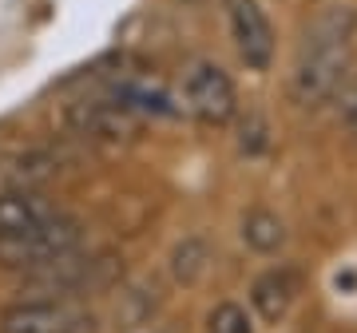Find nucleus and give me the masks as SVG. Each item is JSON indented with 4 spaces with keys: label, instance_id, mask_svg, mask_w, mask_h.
<instances>
[{
    "label": "nucleus",
    "instance_id": "nucleus-3",
    "mask_svg": "<svg viewBox=\"0 0 357 333\" xmlns=\"http://www.w3.org/2000/svg\"><path fill=\"white\" fill-rule=\"evenodd\" d=\"M183 111L195 116L206 127H222L234 119L238 111V95H234V84L218 64L211 60H199V64L183 76Z\"/></svg>",
    "mask_w": 357,
    "mask_h": 333
},
{
    "label": "nucleus",
    "instance_id": "nucleus-14",
    "mask_svg": "<svg viewBox=\"0 0 357 333\" xmlns=\"http://www.w3.org/2000/svg\"><path fill=\"white\" fill-rule=\"evenodd\" d=\"M349 131H354V139H357V119H354V123H349Z\"/></svg>",
    "mask_w": 357,
    "mask_h": 333
},
{
    "label": "nucleus",
    "instance_id": "nucleus-1",
    "mask_svg": "<svg viewBox=\"0 0 357 333\" xmlns=\"http://www.w3.org/2000/svg\"><path fill=\"white\" fill-rule=\"evenodd\" d=\"M354 36H357V8H330L310 24L290 79L294 100L302 107H318V103L337 95V88L349 76Z\"/></svg>",
    "mask_w": 357,
    "mask_h": 333
},
{
    "label": "nucleus",
    "instance_id": "nucleus-12",
    "mask_svg": "<svg viewBox=\"0 0 357 333\" xmlns=\"http://www.w3.org/2000/svg\"><path fill=\"white\" fill-rule=\"evenodd\" d=\"M206 333H255V321L238 302H218L206 313Z\"/></svg>",
    "mask_w": 357,
    "mask_h": 333
},
{
    "label": "nucleus",
    "instance_id": "nucleus-8",
    "mask_svg": "<svg viewBox=\"0 0 357 333\" xmlns=\"http://www.w3.org/2000/svg\"><path fill=\"white\" fill-rule=\"evenodd\" d=\"M60 159L48 151H13L0 155V194L8 191H40L48 179H56Z\"/></svg>",
    "mask_w": 357,
    "mask_h": 333
},
{
    "label": "nucleus",
    "instance_id": "nucleus-7",
    "mask_svg": "<svg viewBox=\"0 0 357 333\" xmlns=\"http://www.w3.org/2000/svg\"><path fill=\"white\" fill-rule=\"evenodd\" d=\"M298 294H302V278H298V270L274 266L250 286V306H255V313L266 321V325H278V321L294 309Z\"/></svg>",
    "mask_w": 357,
    "mask_h": 333
},
{
    "label": "nucleus",
    "instance_id": "nucleus-13",
    "mask_svg": "<svg viewBox=\"0 0 357 333\" xmlns=\"http://www.w3.org/2000/svg\"><path fill=\"white\" fill-rule=\"evenodd\" d=\"M333 103H337V111H342L345 123H354L357 119V72L345 76V84L337 88V95H333Z\"/></svg>",
    "mask_w": 357,
    "mask_h": 333
},
{
    "label": "nucleus",
    "instance_id": "nucleus-11",
    "mask_svg": "<svg viewBox=\"0 0 357 333\" xmlns=\"http://www.w3.org/2000/svg\"><path fill=\"white\" fill-rule=\"evenodd\" d=\"M206 262H211V250H206V242L199 238V234H191V238H183V242L171 250V278L183 286H191L203 278Z\"/></svg>",
    "mask_w": 357,
    "mask_h": 333
},
{
    "label": "nucleus",
    "instance_id": "nucleus-9",
    "mask_svg": "<svg viewBox=\"0 0 357 333\" xmlns=\"http://www.w3.org/2000/svg\"><path fill=\"white\" fill-rule=\"evenodd\" d=\"M56 206L40 191H8L0 194V242H13L20 234L36 231L40 222H48Z\"/></svg>",
    "mask_w": 357,
    "mask_h": 333
},
{
    "label": "nucleus",
    "instance_id": "nucleus-4",
    "mask_svg": "<svg viewBox=\"0 0 357 333\" xmlns=\"http://www.w3.org/2000/svg\"><path fill=\"white\" fill-rule=\"evenodd\" d=\"M227 20L238 60L250 72H266L274 64V24H270L266 8L258 0H227Z\"/></svg>",
    "mask_w": 357,
    "mask_h": 333
},
{
    "label": "nucleus",
    "instance_id": "nucleus-10",
    "mask_svg": "<svg viewBox=\"0 0 357 333\" xmlns=\"http://www.w3.org/2000/svg\"><path fill=\"white\" fill-rule=\"evenodd\" d=\"M243 242L255 254H278L282 246H286V222L274 210H266V206H255L243 218Z\"/></svg>",
    "mask_w": 357,
    "mask_h": 333
},
{
    "label": "nucleus",
    "instance_id": "nucleus-6",
    "mask_svg": "<svg viewBox=\"0 0 357 333\" xmlns=\"http://www.w3.org/2000/svg\"><path fill=\"white\" fill-rule=\"evenodd\" d=\"M0 333H91V318L68 302H20L4 309Z\"/></svg>",
    "mask_w": 357,
    "mask_h": 333
},
{
    "label": "nucleus",
    "instance_id": "nucleus-2",
    "mask_svg": "<svg viewBox=\"0 0 357 333\" xmlns=\"http://www.w3.org/2000/svg\"><path fill=\"white\" fill-rule=\"evenodd\" d=\"M79 238H84L79 218L60 215V210H56L48 222H40L36 231L20 234V238H13V242H0V266L36 274V270L52 266V262H60V258L76 254Z\"/></svg>",
    "mask_w": 357,
    "mask_h": 333
},
{
    "label": "nucleus",
    "instance_id": "nucleus-5",
    "mask_svg": "<svg viewBox=\"0 0 357 333\" xmlns=\"http://www.w3.org/2000/svg\"><path fill=\"white\" fill-rule=\"evenodd\" d=\"M64 127H72L84 139L123 143L139 135V116L131 107H123L119 100H84L64 111Z\"/></svg>",
    "mask_w": 357,
    "mask_h": 333
}]
</instances>
